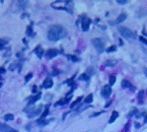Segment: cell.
Segmentation results:
<instances>
[{"instance_id":"obj_1","label":"cell","mask_w":147,"mask_h":132,"mask_svg":"<svg viewBox=\"0 0 147 132\" xmlns=\"http://www.w3.org/2000/svg\"><path fill=\"white\" fill-rule=\"evenodd\" d=\"M66 37L65 29L60 25H53L48 32V38L51 42H57Z\"/></svg>"},{"instance_id":"obj_2","label":"cell","mask_w":147,"mask_h":132,"mask_svg":"<svg viewBox=\"0 0 147 132\" xmlns=\"http://www.w3.org/2000/svg\"><path fill=\"white\" fill-rule=\"evenodd\" d=\"M119 32H120V34H121L124 39H126V40H133V39L135 38V35H134L129 29H127V28H125V27H120V28H119Z\"/></svg>"},{"instance_id":"obj_3","label":"cell","mask_w":147,"mask_h":132,"mask_svg":"<svg viewBox=\"0 0 147 132\" xmlns=\"http://www.w3.org/2000/svg\"><path fill=\"white\" fill-rule=\"evenodd\" d=\"M92 44L94 45V47L96 48V50L98 52H103L105 49V44L101 39H94L92 41Z\"/></svg>"},{"instance_id":"obj_4","label":"cell","mask_w":147,"mask_h":132,"mask_svg":"<svg viewBox=\"0 0 147 132\" xmlns=\"http://www.w3.org/2000/svg\"><path fill=\"white\" fill-rule=\"evenodd\" d=\"M90 24H91V19H89L88 17H84L82 19V30H83V32H87L89 30Z\"/></svg>"},{"instance_id":"obj_5","label":"cell","mask_w":147,"mask_h":132,"mask_svg":"<svg viewBox=\"0 0 147 132\" xmlns=\"http://www.w3.org/2000/svg\"><path fill=\"white\" fill-rule=\"evenodd\" d=\"M112 94V88L110 85H106L104 86V88L102 89V96L105 98V99H108Z\"/></svg>"},{"instance_id":"obj_6","label":"cell","mask_w":147,"mask_h":132,"mask_svg":"<svg viewBox=\"0 0 147 132\" xmlns=\"http://www.w3.org/2000/svg\"><path fill=\"white\" fill-rule=\"evenodd\" d=\"M0 132H18L5 123H0Z\"/></svg>"},{"instance_id":"obj_7","label":"cell","mask_w":147,"mask_h":132,"mask_svg":"<svg viewBox=\"0 0 147 132\" xmlns=\"http://www.w3.org/2000/svg\"><path fill=\"white\" fill-rule=\"evenodd\" d=\"M42 110H43V106H39L37 109H35L34 110H32V112H31V113H29V114H28L29 118L35 117V116H37L38 114H40V113H41V111H42Z\"/></svg>"},{"instance_id":"obj_8","label":"cell","mask_w":147,"mask_h":132,"mask_svg":"<svg viewBox=\"0 0 147 132\" xmlns=\"http://www.w3.org/2000/svg\"><path fill=\"white\" fill-rule=\"evenodd\" d=\"M52 85H53V81H52V79H50V78H47V79L45 80V82L43 83V87L46 88V89L51 88Z\"/></svg>"},{"instance_id":"obj_9","label":"cell","mask_w":147,"mask_h":132,"mask_svg":"<svg viewBox=\"0 0 147 132\" xmlns=\"http://www.w3.org/2000/svg\"><path fill=\"white\" fill-rule=\"evenodd\" d=\"M58 54V50L57 49H49L47 51V56L49 58H53Z\"/></svg>"},{"instance_id":"obj_10","label":"cell","mask_w":147,"mask_h":132,"mask_svg":"<svg viewBox=\"0 0 147 132\" xmlns=\"http://www.w3.org/2000/svg\"><path fill=\"white\" fill-rule=\"evenodd\" d=\"M125 19H126V14H125V13H122V14L117 18L116 23H117V24H121V23H122Z\"/></svg>"},{"instance_id":"obj_11","label":"cell","mask_w":147,"mask_h":132,"mask_svg":"<svg viewBox=\"0 0 147 132\" xmlns=\"http://www.w3.org/2000/svg\"><path fill=\"white\" fill-rule=\"evenodd\" d=\"M34 51H35V53L38 55V57H39V58H42V57H43V54H44V49H43L41 46H37V48H36Z\"/></svg>"},{"instance_id":"obj_12","label":"cell","mask_w":147,"mask_h":132,"mask_svg":"<svg viewBox=\"0 0 147 132\" xmlns=\"http://www.w3.org/2000/svg\"><path fill=\"white\" fill-rule=\"evenodd\" d=\"M119 117V112L118 111H113V113H112V115H111V117H110V120H109V123H113L117 118Z\"/></svg>"},{"instance_id":"obj_13","label":"cell","mask_w":147,"mask_h":132,"mask_svg":"<svg viewBox=\"0 0 147 132\" xmlns=\"http://www.w3.org/2000/svg\"><path fill=\"white\" fill-rule=\"evenodd\" d=\"M105 65L108 66V67H114V66L117 65V60L116 59H109L106 61Z\"/></svg>"},{"instance_id":"obj_14","label":"cell","mask_w":147,"mask_h":132,"mask_svg":"<svg viewBox=\"0 0 147 132\" xmlns=\"http://www.w3.org/2000/svg\"><path fill=\"white\" fill-rule=\"evenodd\" d=\"M41 97H42V94H38L37 96H35L31 101H30V103H29V105H34L35 104V102H37L38 100H40L41 99Z\"/></svg>"},{"instance_id":"obj_15","label":"cell","mask_w":147,"mask_h":132,"mask_svg":"<svg viewBox=\"0 0 147 132\" xmlns=\"http://www.w3.org/2000/svg\"><path fill=\"white\" fill-rule=\"evenodd\" d=\"M122 88H129V87H131V84L126 79H123L122 81Z\"/></svg>"},{"instance_id":"obj_16","label":"cell","mask_w":147,"mask_h":132,"mask_svg":"<svg viewBox=\"0 0 147 132\" xmlns=\"http://www.w3.org/2000/svg\"><path fill=\"white\" fill-rule=\"evenodd\" d=\"M92 102H93V95H92V94H90V95H88V96L86 97V99H85L84 103H85V104H87V105H89V104H91Z\"/></svg>"},{"instance_id":"obj_17","label":"cell","mask_w":147,"mask_h":132,"mask_svg":"<svg viewBox=\"0 0 147 132\" xmlns=\"http://www.w3.org/2000/svg\"><path fill=\"white\" fill-rule=\"evenodd\" d=\"M143 98H144V91H140L139 94H138V101H139V104H143Z\"/></svg>"},{"instance_id":"obj_18","label":"cell","mask_w":147,"mask_h":132,"mask_svg":"<svg viewBox=\"0 0 147 132\" xmlns=\"http://www.w3.org/2000/svg\"><path fill=\"white\" fill-rule=\"evenodd\" d=\"M68 102H69V98H68V99H64V100H61V101L57 102V103L55 104V106H63V105H66Z\"/></svg>"},{"instance_id":"obj_19","label":"cell","mask_w":147,"mask_h":132,"mask_svg":"<svg viewBox=\"0 0 147 132\" xmlns=\"http://www.w3.org/2000/svg\"><path fill=\"white\" fill-rule=\"evenodd\" d=\"M48 123H49V121H48V120H45V119H40V120H38V124L41 125V126H45V125H47Z\"/></svg>"},{"instance_id":"obj_20","label":"cell","mask_w":147,"mask_h":132,"mask_svg":"<svg viewBox=\"0 0 147 132\" xmlns=\"http://www.w3.org/2000/svg\"><path fill=\"white\" fill-rule=\"evenodd\" d=\"M4 119H5V120H13V119H14V115L11 114V113H8V114H6V115L4 116Z\"/></svg>"},{"instance_id":"obj_21","label":"cell","mask_w":147,"mask_h":132,"mask_svg":"<svg viewBox=\"0 0 147 132\" xmlns=\"http://www.w3.org/2000/svg\"><path fill=\"white\" fill-rule=\"evenodd\" d=\"M116 83V76L115 75H111L110 76V85H114Z\"/></svg>"},{"instance_id":"obj_22","label":"cell","mask_w":147,"mask_h":132,"mask_svg":"<svg viewBox=\"0 0 147 132\" xmlns=\"http://www.w3.org/2000/svg\"><path fill=\"white\" fill-rule=\"evenodd\" d=\"M81 100H82V97H79V98H78V99H77V100L74 102L73 104H71V106H70V107H71V109H72V108H74L75 106H77V105H78V104L81 102Z\"/></svg>"},{"instance_id":"obj_23","label":"cell","mask_w":147,"mask_h":132,"mask_svg":"<svg viewBox=\"0 0 147 132\" xmlns=\"http://www.w3.org/2000/svg\"><path fill=\"white\" fill-rule=\"evenodd\" d=\"M48 114H49V107H47V109L45 110L44 113H43V114H42V116H41V119H45V117H46Z\"/></svg>"},{"instance_id":"obj_24","label":"cell","mask_w":147,"mask_h":132,"mask_svg":"<svg viewBox=\"0 0 147 132\" xmlns=\"http://www.w3.org/2000/svg\"><path fill=\"white\" fill-rule=\"evenodd\" d=\"M79 79L82 80V81H87V80L89 79V76H88L87 74H82V75L79 77Z\"/></svg>"},{"instance_id":"obj_25","label":"cell","mask_w":147,"mask_h":132,"mask_svg":"<svg viewBox=\"0 0 147 132\" xmlns=\"http://www.w3.org/2000/svg\"><path fill=\"white\" fill-rule=\"evenodd\" d=\"M32 77H33V74H32V73H29V74L26 76V78H25V82H26V83H28V82L31 80V78H32Z\"/></svg>"},{"instance_id":"obj_26","label":"cell","mask_w":147,"mask_h":132,"mask_svg":"<svg viewBox=\"0 0 147 132\" xmlns=\"http://www.w3.org/2000/svg\"><path fill=\"white\" fill-rule=\"evenodd\" d=\"M136 112H137V110H136L135 108H133V109L131 110V111L129 112V114H128V117H130V116H132V115H133L134 113H136Z\"/></svg>"},{"instance_id":"obj_27","label":"cell","mask_w":147,"mask_h":132,"mask_svg":"<svg viewBox=\"0 0 147 132\" xmlns=\"http://www.w3.org/2000/svg\"><path fill=\"white\" fill-rule=\"evenodd\" d=\"M27 35H28V36H30V37H32V36H33V33H32V28H31V27H28V28H27Z\"/></svg>"},{"instance_id":"obj_28","label":"cell","mask_w":147,"mask_h":132,"mask_svg":"<svg viewBox=\"0 0 147 132\" xmlns=\"http://www.w3.org/2000/svg\"><path fill=\"white\" fill-rule=\"evenodd\" d=\"M115 50H116V46H115V45H112L110 48H108V49H107V51H108V52H112V51H115Z\"/></svg>"},{"instance_id":"obj_29","label":"cell","mask_w":147,"mask_h":132,"mask_svg":"<svg viewBox=\"0 0 147 132\" xmlns=\"http://www.w3.org/2000/svg\"><path fill=\"white\" fill-rule=\"evenodd\" d=\"M68 57H69V58H70V59H71L72 61H74V62H76V61H79V59H78L77 57H75V56H73V55H72V56L70 55V56H68Z\"/></svg>"},{"instance_id":"obj_30","label":"cell","mask_w":147,"mask_h":132,"mask_svg":"<svg viewBox=\"0 0 147 132\" xmlns=\"http://www.w3.org/2000/svg\"><path fill=\"white\" fill-rule=\"evenodd\" d=\"M118 3H120V4H125V3H127V1H126V0H123V1L118 0Z\"/></svg>"},{"instance_id":"obj_31","label":"cell","mask_w":147,"mask_h":132,"mask_svg":"<svg viewBox=\"0 0 147 132\" xmlns=\"http://www.w3.org/2000/svg\"><path fill=\"white\" fill-rule=\"evenodd\" d=\"M139 40H140V41H141L142 43H144L145 44H147V41H145V40H144V39H143L142 37H140V38H139Z\"/></svg>"},{"instance_id":"obj_32","label":"cell","mask_w":147,"mask_h":132,"mask_svg":"<svg viewBox=\"0 0 147 132\" xmlns=\"http://www.w3.org/2000/svg\"><path fill=\"white\" fill-rule=\"evenodd\" d=\"M4 72H5V69H4L3 67H1V68H0V74H2V73H4Z\"/></svg>"},{"instance_id":"obj_33","label":"cell","mask_w":147,"mask_h":132,"mask_svg":"<svg viewBox=\"0 0 147 132\" xmlns=\"http://www.w3.org/2000/svg\"><path fill=\"white\" fill-rule=\"evenodd\" d=\"M37 92V87L36 86H34V89H33V93H36Z\"/></svg>"},{"instance_id":"obj_34","label":"cell","mask_w":147,"mask_h":132,"mask_svg":"<svg viewBox=\"0 0 147 132\" xmlns=\"http://www.w3.org/2000/svg\"><path fill=\"white\" fill-rule=\"evenodd\" d=\"M145 122H147V115L145 116Z\"/></svg>"},{"instance_id":"obj_35","label":"cell","mask_w":147,"mask_h":132,"mask_svg":"<svg viewBox=\"0 0 147 132\" xmlns=\"http://www.w3.org/2000/svg\"><path fill=\"white\" fill-rule=\"evenodd\" d=\"M0 86H1V83H0Z\"/></svg>"}]
</instances>
